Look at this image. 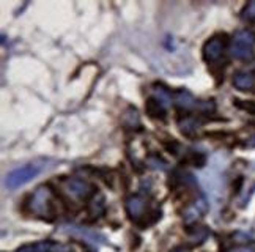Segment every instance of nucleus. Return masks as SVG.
I'll return each mask as SVG.
<instances>
[{
	"label": "nucleus",
	"mask_w": 255,
	"mask_h": 252,
	"mask_svg": "<svg viewBox=\"0 0 255 252\" xmlns=\"http://www.w3.org/2000/svg\"><path fill=\"white\" fill-rule=\"evenodd\" d=\"M40 172H41V169L35 166V164H27V166H22V167L9 172L5 178V185L8 189H17V188L27 185L28 181H32Z\"/></svg>",
	"instance_id": "nucleus-3"
},
{
	"label": "nucleus",
	"mask_w": 255,
	"mask_h": 252,
	"mask_svg": "<svg viewBox=\"0 0 255 252\" xmlns=\"http://www.w3.org/2000/svg\"><path fill=\"white\" fill-rule=\"evenodd\" d=\"M123 123L128 126V128H139L140 126V117H139V112H137L134 108L126 109V112L123 114Z\"/></svg>",
	"instance_id": "nucleus-17"
},
{
	"label": "nucleus",
	"mask_w": 255,
	"mask_h": 252,
	"mask_svg": "<svg viewBox=\"0 0 255 252\" xmlns=\"http://www.w3.org/2000/svg\"><path fill=\"white\" fill-rule=\"evenodd\" d=\"M197 100L194 98V95L188 90H176L173 93V104L176 106L178 109L181 111H186V112H189V111H194V109H197Z\"/></svg>",
	"instance_id": "nucleus-8"
},
{
	"label": "nucleus",
	"mask_w": 255,
	"mask_h": 252,
	"mask_svg": "<svg viewBox=\"0 0 255 252\" xmlns=\"http://www.w3.org/2000/svg\"><path fill=\"white\" fill-rule=\"evenodd\" d=\"M14 252H68V248L52 243V241H41V243L35 245H25L16 249Z\"/></svg>",
	"instance_id": "nucleus-9"
},
{
	"label": "nucleus",
	"mask_w": 255,
	"mask_h": 252,
	"mask_svg": "<svg viewBox=\"0 0 255 252\" xmlns=\"http://www.w3.org/2000/svg\"><path fill=\"white\" fill-rule=\"evenodd\" d=\"M243 19H246V21H249V22H255V0L244 6Z\"/></svg>",
	"instance_id": "nucleus-21"
},
{
	"label": "nucleus",
	"mask_w": 255,
	"mask_h": 252,
	"mask_svg": "<svg viewBox=\"0 0 255 252\" xmlns=\"http://www.w3.org/2000/svg\"><path fill=\"white\" fill-rule=\"evenodd\" d=\"M184 164H189L192 167H197V169H202L205 164H207V156H205L203 153H199V151H192L189 153L186 159L183 161Z\"/></svg>",
	"instance_id": "nucleus-18"
},
{
	"label": "nucleus",
	"mask_w": 255,
	"mask_h": 252,
	"mask_svg": "<svg viewBox=\"0 0 255 252\" xmlns=\"http://www.w3.org/2000/svg\"><path fill=\"white\" fill-rule=\"evenodd\" d=\"M153 98L158 100L164 106V108H167V106L172 104L173 95H172V92L165 85H162V84H154L153 85Z\"/></svg>",
	"instance_id": "nucleus-13"
},
{
	"label": "nucleus",
	"mask_w": 255,
	"mask_h": 252,
	"mask_svg": "<svg viewBox=\"0 0 255 252\" xmlns=\"http://www.w3.org/2000/svg\"><path fill=\"white\" fill-rule=\"evenodd\" d=\"M87 211H88V216H92V219H98L104 215L106 211V205H104V197L101 194H96V196L90 200L87 207Z\"/></svg>",
	"instance_id": "nucleus-12"
},
{
	"label": "nucleus",
	"mask_w": 255,
	"mask_h": 252,
	"mask_svg": "<svg viewBox=\"0 0 255 252\" xmlns=\"http://www.w3.org/2000/svg\"><path fill=\"white\" fill-rule=\"evenodd\" d=\"M197 109L202 112V114H211L216 111V104L213 100H205V101H199L197 103Z\"/></svg>",
	"instance_id": "nucleus-20"
},
{
	"label": "nucleus",
	"mask_w": 255,
	"mask_h": 252,
	"mask_svg": "<svg viewBox=\"0 0 255 252\" xmlns=\"http://www.w3.org/2000/svg\"><path fill=\"white\" fill-rule=\"evenodd\" d=\"M145 112L150 119L154 120H164L165 119V108L154 98H148L145 103Z\"/></svg>",
	"instance_id": "nucleus-10"
},
{
	"label": "nucleus",
	"mask_w": 255,
	"mask_h": 252,
	"mask_svg": "<svg viewBox=\"0 0 255 252\" xmlns=\"http://www.w3.org/2000/svg\"><path fill=\"white\" fill-rule=\"evenodd\" d=\"M30 210L36 216L47 219V221H54L55 207H54L51 186H40L35 191V194L30 199Z\"/></svg>",
	"instance_id": "nucleus-1"
},
{
	"label": "nucleus",
	"mask_w": 255,
	"mask_h": 252,
	"mask_svg": "<svg viewBox=\"0 0 255 252\" xmlns=\"http://www.w3.org/2000/svg\"><path fill=\"white\" fill-rule=\"evenodd\" d=\"M235 106H237L238 109H243L249 114H255V103L254 101H241V100H235L233 101Z\"/></svg>",
	"instance_id": "nucleus-22"
},
{
	"label": "nucleus",
	"mask_w": 255,
	"mask_h": 252,
	"mask_svg": "<svg viewBox=\"0 0 255 252\" xmlns=\"http://www.w3.org/2000/svg\"><path fill=\"white\" fill-rule=\"evenodd\" d=\"M146 197L142 194H134V196L126 199V213L132 221H139L146 213Z\"/></svg>",
	"instance_id": "nucleus-7"
},
{
	"label": "nucleus",
	"mask_w": 255,
	"mask_h": 252,
	"mask_svg": "<svg viewBox=\"0 0 255 252\" xmlns=\"http://www.w3.org/2000/svg\"><path fill=\"white\" fill-rule=\"evenodd\" d=\"M170 252H189V248H186V246H178V248L172 249Z\"/></svg>",
	"instance_id": "nucleus-25"
},
{
	"label": "nucleus",
	"mask_w": 255,
	"mask_h": 252,
	"mask_svg": "<svg viewBox=\"0 0 255 252\" xmlns=\"http://www.w3.org/2000/svg\"><path fill=\"white\" fill-rule=\"evenodd\" d=\"M161 219V210H150V211H146L145 215L142 216V219H139L135 222L137 226H139L140 229H146V227H150L153 224H156Z\"/></svg>",
	"instance_id": "nucleus-16"
},
{
	"label": "nucleus",
	"mask_w": 255,
	"mask_h": 252,
	"mask_svg": "<svg viewBox=\"0 0 255 252\" xmlns=\"http://www.w3.org/2000/svg\"><path fill=\"white\" fill-rule=\"evenodd\" d=\"M62 229H63V232H66V234L84 240L85 243H90V245H95V246L106 243V237L103 234H100V232L92 230V229H85V227H81V226H63Z\"/></svg>",
	"instance_id": "nucleus-6"
},
{
	"label": "nucleus",
	"mask_w": 255,
	"mask_h": 252,
	"mask_svg": "<svg viewBox=\"0 0 255 252\" xmlns=\"http://www.w3.org/2000/svg\"><path fill=\"white\" fill-rule=\"evenodd\" d=\"M225 44H227V40H225V35H218V36H213L210 40L203 44V60L207 63H214L218 62L221 57L224 55L225 51Z\"/></svg>",
	"instance_id": "nucleus-5"
},
{
	"label": "nucleus",
	"mask_w": 255,
	"mask_h": 252,
	"mask_svg": "<svg viewBox=\"0 0 255 252\" xmlns=\"http://www.w3.org/2000/svg\"><path fill=\"white\" fill-rule=\"evenodd\" d=\"M254 46H255V33L248 28H243L235 33L230 52L235 59L238 60H251L254 57Z\"/></svg>",
	"instance_id": "nucleus-2"
},
{
	"label": "nucleus",
	"mask_w": 255,
	"mask_h": 252,
	"mask_svg": "<svg viewBox=\"0 0 255 252\" xmlns=\"http://www.w3.org/2000/svg\"><path fill=\"white\" fill-rule=\"evenodd\" d=\"M66 185V191L70 196L79 199V200H88L93 199L96 196V186L93 183L87 181V180H81V178H70L65 181Z\"/></svg>",
	"instance_id": "nucleus-4"
},
{
	"label": "nucleus",
	"mask_w": 255,
	"mask_h": 252,
	"mask_svg": "<svg viewBox=\"0 0 255 252\" xmlns=\"http://www.w3.org/2000/svg\"><path fill=\"white\" fill-rule=\"evenodd\" d=\"M208 235H210V232H208L207 227H203V226L192 227L188 232V241H189L191 246H199V245H202L203 241L208 238Z\"/></svg>",
	"instance_id": "nucleus-15"
},
{
	"label": "nucleus",
	"mask_w": 255,
	"mask_h": 252,
	"mask_svg": "<svg viewBox=\"0 0 255 252\" xmlns=\"http://www.w3.org/2000/svg\"><path fill=\"white\" fill-rule=\"evenodd\" d=\"M254 84H255V77L251 73H237L233 76V85L237 87L238 90L249 92L252 90Z\"/></svg>",
	"instance_id": "nucleus-11"
},
{
	"label": "nucleus",
	"mask_w": 255,
	"mask_h": 252,
	"mask_svg": "<svg viewBox=\"0 0 255 252\" xmlns=\"http://www.w3.org/2000/svg\"><path fill=\"white\" fill-rule=\"evenodd\" d=\"M230 252H255V245H249V246H243V248H237Z\"/></svg>",
	"instance_id": "nucleus-24"
},
{
	"label": "nucleus",
	"mask_w": 255,
	"mask_h": 252,
	"mask_svg": "<svg viewBox=\"0 0 255 252\" xmlns=\"http://www.w3.org/2000/svg\"><path fill=\"white\" fill-rule=\"evenodd\" d=\"M164 147H165V150H167L169 153H172V154H178V151H180V143L178 142H175V140H170V142H164Z\"/></svg>",
	"instance_id": "nucleus-23"
},
{
	"label": "nucleus",
	"mask_w": 255,
	"mask_h": 252,
	"mask_svg": "<svg viewBox=\"0 0 255 252\" xmlns=\"http://www.w3.org/2000/svg\"><path fill=\"white\" fill-rule=\"evenodd\" d=\"M178 126H180V131L186 135V137H195L200 123L194 117H184L178 122Z\"/></svg>",
	"instance_id": "nucleus-14"
},
{
	"label": "nucleus",
	"mask_w": 255,
	"mask_h": 252,
	"mask_svg": "<svg viewBox=\"0 0 255 252\" xmlns=\"http://www.w3.org/2000/svg\"><path fill=\"white\" fill-rule=\"evenodd\" d=\"M145 164L150 169H154V170H167L169 169V164L165 162L162 158H159L158 154H150V156L146 158Z\"/></svg>",
	"instance_id": "nucleus-19"
}]
</instances>
